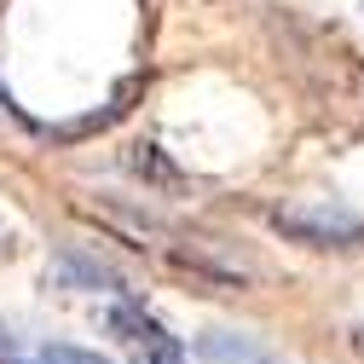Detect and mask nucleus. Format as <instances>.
Segmentation results:
<instances>
[{"label":"nucleus","mask_w":364,"mask_h":364,"mask_svg":"<svg viewBox=\"0 0 364 364\" xmlns=\"http://www.w3.org/2000/svg\"><path fill=\"white\" fill-rule=\"evenodd\" d=\"M272 232L301 249H364V214L330 203H284L272 208Z\"/></svg>","instance_id":"f257e3e1"},{"label":"nucleus","mask_w":364,"mask_h":364,"mask_svg":"<svg viewBox=\"0 0 364 364\" xmlns=\"http://www.w3.org/2000/svg\"><path fill=\"white\" fill-rule=\"evenodd\" d=\"M110 330L133 347V364H186V347H179L145 306H133V301L110 306Z\"/></svg>","instance_id":"f03ea898"},{"label":"nucleus","mask_w":364,"mask_h":364,"mask_svg":"<svg viewBox=\"0 0 364 364\" xmlns=\"http://www.w3.org/2000/svg\"><path fill=\"white\" fill-rule=\"evenodd\" d=\"M197 353H203V364H284L266 341H255L243 330H208L197 341Z\"/></svg>","instance_id":"7ed1b4c3"},{"label":"nucleus","mask_w":364,"mask_h":364,"mask_svg":"<svg viewBox=\"0 0 364 364\" xmlns=\"http://www.w3.org/2000/svg\"><path fill=\"white\" fill-rule=\"evenodd\" d=\"M58 284H70V289H122V278L110 266H99V260H87V255H64L58 260Z\"/></svg>","instance_id":"20e7f679"},{"label":"nucleus","mask_w":364,"mask_h":364,"mask_svg":"<svg viewBox=\"0 0 364 364\" xmlns=\"http://www.w3.org/2000/svg\"><path fill=\"white\" fill-rule=\"evenodd\" d=\"M127 168L139 173V179H156V186H173V179H179V168H173V162H168L156 145H139V151L127 156Z\"/></svg>","instance_id":"39448f33"},{"label":"nucleus","mask_w":364,"mask_h":364,"mask_svg":"<svg viewBox=\"0 0 364 364\" xmlns=\"http://www.w3.org/2000/svg\"><path fill=\"white\" fill-rule=\"evenodd\" d=\"M47 358H53V364H110V358H99V353H81V347H53Z\"/></svg>","instance_id":"423d86ee"},{"label":"nucleus","mask_w":364,"mask_h":364,"mask_svg":"<svg viewBox=\"0 0 364 364\" xmlns=\"http://www.w3.org/2000/svg\"><path fill=\"white\" fill-rule=\"evenodd\" d=\"M12 353H18V336H12L6 324H0V364H12Z\"/></svg>","instance_id":"0eeeda50"},{"label":"nucleus","mask_w":364,"mask_h":364,"mask_svg":"<svg viewBox=\"0 0 364 364\" xmlns=\"http://www.w3.org/2000/svg\"><path fill=\"white\" fill-rule=\"evenodd\" d=\"M0 255H12V243H6V237H0Z\"/></svg>","instance_id":"6e6552de"},{"label":"nucleus","mask_w":364,"mask_h":364,"mask_svg":"<svg viewBox=\"0 0 364 364\" xmlns=\"http://www.w3.org/2000/svg\"><path fill=\"white\" fill-rule=\"evenodd\" d=\"M23 364H53V358H23Z\"/></svg>","instance_id":"1a4fd4ad"}]
</instances>
